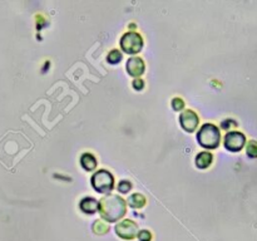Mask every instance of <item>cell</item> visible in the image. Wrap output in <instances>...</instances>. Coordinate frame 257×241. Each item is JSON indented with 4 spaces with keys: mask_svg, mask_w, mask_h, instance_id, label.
Instances as JSON below:
<instances>
[{
    "mask_svg": "<svg viewBox=\"0 0 257 241\" xmlns=\"http://www.w3.org/2000/svg\"><path fill=\"white\" fill-rule=\"evenodd\" d=\"M99 211L102 218L108 222H115L122 218L125 213V201L117 195L104 196L99 200Z\"/></svg>",
    "mask_w": 257,
    "mask_h": 241,
    "instance_id": "1",
    "label": "cell"
},
{
    "mask_svg": "<svg viewBox=\"0 0 257 241\" xmlns=\"http://www.w3.org/2000/svg\"><path fill=\"white\" fill-rule=\"evenodd\" d=\"M220 131L212 123H206L200 128L197 133V141L203 148L215 150L220 145Z\"/></svg>",
    "mask_w": 257,
    "mask_h": 241,
    "instance_id": "2",
    "label": "cell"
},
{
    "mask_svg": "<svg viewBox=\"0 0 257 241\" xmlns=\"http://www.w3.org/2000/svg\"><path fill=\"white\" fill-rule=\"evenodd\" d=\"M92 186L97 192H110L114 186V178L109 171L99 170L92 176Z\"/></svg>",
    "mask_w": 257,
    "mask_h": 241,
    "instance_id": "3",
    "label": "cell"
},
{
    "mask_svg": "<svg viewBox=\"0 0 257 241\" xmlns=\"http://www.w3.org/2000/svg\"><path fill=\"white\" fill-rule=\"evenodd\" d=\"M143 47V39L138 33L128 32L120 38V48L128 54L140 53Z\"/></svg>",
    "mask_w": 257,
    "mask_h": 241,
    "instance_id": "4",
    "label": "cell"
},
{
    "mask_svg": "<svg viewBox=\"0 0 257 241\" xmlns=\"http://www.w3.org/2000/svg\"><path fill=\"white\" fill-rule=\"evenodd\" d=\"M115 232L124 240H132L138 235V226L132 220H123L115 226Z\"/></svg>",
    "mask_w": 257,
    "mask_h": 241,
    "instance_id": "5",
    "label": "cell"
},
{
    "mask_svg": "<svg viewBox=\"0 0 257 241\" xmlns=\"http://www.w3.org/2000/svg\"><path fill=\"white\" fill-rule=\"evenodd\" d=\"M245 136L241 132H228L225 136V147L231 152H238L245 145Z\"/></svg>",
    "mask_w": 257,
    "mask_h": 241,
    "instance_id": "6",
    "label": "cell"
},
{
    "mask_svg": "<svg viewBox=\"0 0 257 241\" xmlns=\"http://www.w3.org/2000/svg\"><path fill=\"white\" fill-rule=\"evenodd\" d=\"M198 122H200V118L193 110L187 109L181 113L180 123L186 132H195L198 127Z\"/></svg>",
    "mask_w": 257,
    "mask_h": 241,
    "instance_id": "7",
    "label": "cell"
},
{
    "mask_svg": "<svg viewBox=\"0 0 257 241\" xmlns=\"http://www.w3.org/2000/svg\"><path fill=\"white\" fill-rule=\"evenodd\" d=\"M125 68H127V72L130 75H132V77H140V75H142L145 73L146 65L142 58L132 57L128 59Z\"/></svg>",
    "mask_w": 257,
    "mask_h": 241,
    "instance_id": "8",
    "label": "cell"
},
{
    "mask_svg": "<svg viewBox=\"0 0 257 241\" xmlns=\"http://www.w3.org/2000/svg\"><path fill=\"white\" fill-rule=\"evenodd\" d=\"M98 201L93 197H84L79 203L80 210L84 213H94L98 211Z\"/></svg>",
    "mask_w": 257,
    "mask_h": 241,
    "instance_id": "9",
    "label": "cell"
},
{
    "mask_svg": "<svg viewBox=\"0 0 257 241\" xmlns=\"http://www.w3.org/2000/svg\"><path fill=\"white\" fill-rule=\"evenodd\" d=\"M212 160L213 157L210 152H201L196 156V166L201 170H205V168L210 167Z\"/></svg>",
    "mask_w": 257,
    "mask_h": 241,
    "instance_id": "10",
    "label": "cell"
},
{
    "mask_svg": "<svg viewBox=\"0 0 257 241\" xmlns=\"http://www.w3.org/2000/svg\"><path fill=\"white\" fill-rule=\"evenodd\" d=\"M80 165L85 171H93L97 167V160L92 153H83L80 157Z\"/></svg>",
    "mask_w": 257,
    "mask_h": 241,
    "instance_id": "11",
    "label": "cell"
},
{
    "mask_svg": "<svg viewBox=\"0 0 257 241\" xmlns=\"http://www.w3.org/2000/svg\"><path fill=\"white\" fill-rule=\"evenodd\" d=\"M146 197L142 193H133L128 198V205L133 208H142L146 205Z\"/></svg>",
    "mask_w": 257,
    "mask_h": 241,
    "instance_id": "12",
    "label": "cell"
},
{
    "mask_svg": "<svg viewBox=\"0 0 257 241\" xmlns=\"http://www.w3.org/2000/svg\"><path fill=\"white\" fill-rule=\"evenodd\" d=\"M107 59H108V62L110 63V64H118V63H119L120 60H122V54H120L119 50L113 49L112 52H110L109 54H108Z\"/></svg>",
    "mask_w": 257,
    "mask_h": 241,
    "instance_id": "13",
    "label": "cell"
},
{
    "mask_svg": "<svg viewBox=\"0 0 257 241\" xmlns=\"http://www.w3.org/2000/svg\"><path fill=\"white\" fill-rule=\"evenodd\" d=\"M93 231H94L95 233H99V235L105 233L108 231L107 223L103 222V221H95V222L93 223Z\"/></svg>",
    "mask_w": 257,
    "mask_h": 241,
    "instance_id": "14",
    "label": "cell"
},
{
    "mask_svg": "<svg viewBox=\"0 0 257 241\" xmlns=\"http://www.w3.org/2000/svg\"><path fill=\"white\" fill-rule=\"evenodd\" d=\"M131 188H132V183L130 181H120L119 185H118V190L122 193H127Z\"/></svg>",
    "mask_w": 257,
    "mask_h": 241,
    "instance_id": "15",
    "label": "cell"
},
{
    "mask_svg": "<svg viewBox=\"0 0 257 241\" xmlns=\"http://www.w3.org/2000/svg\"><path fill=\"white\" fill-rule=\"evenodd\" d=\"M172 108L175 110H182L185 108V102L181 98H173Z\"/></svg>",
    "mask_w": 257,
    "mask_h": 241,
    "instance_id": "16",
    "label": "cell"
},
{
    "mask_svg": "<svg viewBox=\"0 0 257 241\" xmlns=\"http://www.w3.org/2000/svg\"><path fill=\"white\" fill-rule=\"evenodd\" d=\"M247 155L250 157H257V143L251 142L250 146L247 147Z\"/></svg>",
    "mask_w": 257,
    "mask_h": 241,
    "instance_id": "17",
    "label": "cell"
},
{
    "mask_svg": "<svg viewBox=\"0 0 257 241\" xmlns=\"http://www.w3.org/2000/svg\"><path fill=\"white\" fill-rule=\"evenodd\" d=\"M151 237H152V235H151L150 231L142 230L138 232V238H140L141 241H151Z\"/></svg>",
    "mask_w": 257,
    "mask_h": 241,
    "instance_id": "18",
    "label": "cell"
},
{
    "mask_svg": "<svg viewBox=\"0 0 257 241\" xmlns=\"http://www.w3.org/2000/svg\"><path fill=\"white\" fill-rule=\"evenodd\" d=\"M132 85H133V88H135V89L142 90L143 88H145V82H143L142 79H135V80H133Z\"/></svg>",
    "mask_w": 257,
    "mask_h": 241,
    "instance_id": "19",
    "label": "cell"
},
{
    "mask_svg": "<svg viewBox=\"0 0 257 241\" xmlns=\"http://www.w3.org/2000/svg\"><path fill=\"white\" fill-rule=\"evenodd\" d=\"M230 125H235V123L232 122V119H226L225 122L222 123V127L227 128V127H230Z\"/></svg>",
    "mask_w": 257,
    "mask_h": 241,
    "instance_id": "20",
    "label": "cell"
}]
</instances>
